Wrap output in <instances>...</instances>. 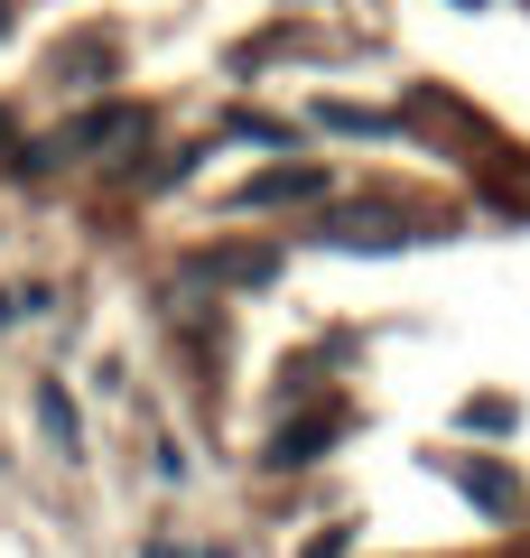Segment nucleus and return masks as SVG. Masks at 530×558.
<instances>
[{"label":"nucleus","instance_id":"f257e3e1","mask_svg":"<svg viewBox=\"0 0 530 558\" xmlns=\"http://www.w3.org/2000/svg\"><path fill=\"white\" fill-rule=\"evenodd\" d=\"M316 242H326V252H400L410 223H400L392 205H353V215H326V223H316Z\"/></svg>","mask_w":530,"mask_h":558},{"label":"nucleus","instance_id":"f03ea898","mask_svg":"<svg viewBox=\"0 0 530 558\" xmlns=\"http://www.w3.org/2000/svg\"><path fill=\"white\" fill-rule=\"evenodd\" d=\"M186 279H242V289H270L279 279V252L270 242H224V252H196Z\"/></svg>","mask_w":530,"mask_h":558},{"label":"nucleus","instance_id":"7ed1b4c3","mask_svg":"<svg viewBox=\"0 0 530 558\" xmlns=\"http://www.w3.org/2000/svg\"><path fill=\"white\" fill-rule=\"evenodd\" d=\"M326 196V168H270V178H252L233 196V215H261V205H316Z\"/></svg>","mask_w":530,"mask_h":558},{"label":"nucleus","instance_id":"20e7f679","mask_svg":"<svg viewBox=\"0 0 530 558\" xmlns=\"http://www.w3.org/2000/svg\"><path fill=\"white\" fill-rule=\"evenodd\" d=\"M131 131H149V112H140V102H112V112L75 121V131H65V149H131Z\"/></svg>","mask_w":530,"mask_h":558},{"label":"nucleus","instance_id":"39448f33","mask_svg":"<svg viewBox=\"0 0 530 558\" xmlns=\"http://www.w3.org/2000/svg\"><path fill=\"white\" fill-rule=\"evenodd\" d=\"M316 131H353V140H400L392 112H373V102H316Z\"/></svg>","mask_w":530,"mask_h":558},{"label":"nucleus","instance_id":"423d86ee","mask_svg":"<svg viewBox=\"0 0 530 558\" xmlns=\"http://www.w3.org/2000/svg\"><path fill=\"white\" fill-rule=\"evenodd\" d=\"M456 484H466V494L484 502V512H511V502H521V484H511L503 465H456Z\"/></svg>","mask_w":530,"mask_h":558},{"label":"nucleus","instance_id":"0eeeda50","mask_svg":"<svg viewBox=\"0 0 530 558\" xmlns=\"http://www.w3.org/2000/svg\"><path fill=\"white\" fill-rule=\"evenodd\" d=\"M326 447H335V428H326V418H298L289 438L270 447V465H308V457H326Z\"/></svg>","mask_w":530,"mask_h":558},{"label":"nucleus","instance_id":"6e6552de","mask_svg":"<svg viewBox=\"0 0 530 558\" xmlns=\"http://www.w3.org/2000/svg\"><path fill=\"white\" fill-rule=\"evenodd\" d=\"M38 418L57 428V447H75V400H65L57 381H38Z\"/></svg>","mask_w":530,"mask_h":558},{"label":"nucleus","instance_id":"1a4fd4ad","mask_svg":"<svg viewBox=\"0 0 530 558\" xmlns=\"http://www.w3.org/2000/svg\"><path fill=\"white\" fill-rule=\"evenodd\" d=\"M149 558H186V549H168V539H149Z\"/></svg>","mask_w":530,"mask_h":558}]
</instances>
